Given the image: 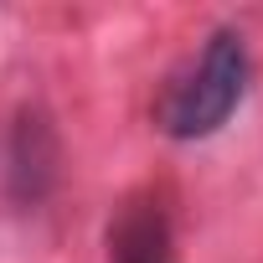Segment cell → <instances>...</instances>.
<instances>
[{
	"label": "cell",
	"mask_w": 263,
	"mask_h": 263,
	"mask_svg": "<svg viewBox=\"0 0 263 263\" xmlns=\"http://www.w3.org/2000/svg\"><path fill=\"white\" fill-rule=\"evenodd\" d=\"M108 263H176V227L155 191L129 196L108 222Z\"/></svg>",
	"instance_id": "obj_3"
},
{
	"label": "cell",
	"mask_w": 263,
	"mask_h": 263,
	"mask_svg": "<svg viewBox=\"0 0 263 263\" xmlns=\"http://www.w3.org/2000/svg\"><path fill=\"white\" fill-rule=\"evenodd\" d=\"M62 181V145L47 114L26 108L16 114L11 135H6V165H0V186H6V201L21 212H36Z\"/></svg>",
	"instance_id": "obj_2"
},
{
	"label": "cell",
	"mask_w": 263,
	"mask_h": 263,
	"mask_svg": "<svg viewBox=\"0 0 263 263\" xmlns=\"http://www.w3.org/2000/svg\"><path fill=\"white\" fill-rule=\"evenodd\" d=\"M248 83H253V57H248V42L242 31L222 26L201 42V52L165 83L160 103H155V129L165 140H212L217 129L237 114V103L248 98Z\"/></svg>",
	"instance_id": "obj_1"
}]
</instances>
